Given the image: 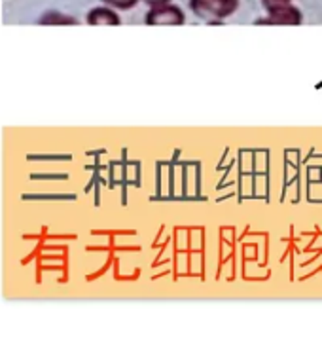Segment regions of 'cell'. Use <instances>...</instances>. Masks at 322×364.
Wrapping results in <instances>:
<instances>
[{
  "label": "cell",
  "instance_id": "6",
  "mask_svg": "<svg viewBox=\"0 0 322 364\" xmlns=\"http://www.w3.org/2000/svg\"><path fill=\"white\" fill-rule=\"evenodd\" d=\"M102 4L110 6L114 10H122V11H127V10H133L139 2L142 0H101Z\"/></svg>",
  "mask_w": 322,
  "mask_h": 364
},
{
  "label": "cell",
  "instance_id": "8",
  "mask_svg": "<svg viewBox=\"0 0 322 364\" xmlns=\"http://www.w3.org/2000/svg\"><path fill=\"white\" fill-rule=\"evenodd\" d=\"M148 8H152V6H161V4H169L173 0H142Z\"/></svg>",
  "mask_w": 322,
  "mask_h": 364
},
{
  "label": "cell",
  "instance_id": "1",
  "mask_svg": "<svg viewBox=\"0 0 322 364\" xmlns=\"http://www.w3.org/2000/svg\"><path fill=\"white\" fill-rule=\"evenodd\" d=\"M239 8V0H190L193 16L207 23H220L232 17Z\"/></svg>",
  "mask_w": 322,
  "mask_h": 364
},
{
  "label": "cell",
  "instance_id": "4",
  "mask_svg": "<svg viewBox=\"0 0 322 364\" xmlns=\"http://www.w3.org/2000/svg\"><path fill=\"white\" fill-rule=\"evenodd\" d=\"M87 25H95V27H118L122 25V17L118 16V10H114L110 6L102 4L97 8H91L85 16Z\"/></svg>",
  "mask_w": 322,
  "mask_h": 364
},
{
  "label": "cell",
  "instance_id": "7",
  "mask_svg": "<svg viewBox=\"0 0 322 364\" xmlns=\"http://www.w3.org/2000/svg\"><path fill=\"white\" fill-rule=\"evenodd\" d=\"M292 0H262V6L264 8H273V6H281V4H290Z\"/></svg>",
  "mask_w": 322,
  "mask_h": 364
},
{
  "label": "cell",
  "instance_id": "5",
  "mask_svg": "<svg viewBox=\"0 0 322 364\" xmlns=\"http://www.w3.org/2000/svg\"><path fill=\"white\" fill-rule=\"evenodd\" d=\"M40 25H76V19L70 16H65L61 11H45L38 19Z\"/></svg>",
  "mask_w": 322,
  "mask_h": 364
},
{
  "label": "cell",
  "instance_id": "3",
  "mask_svg": "<svg viewBox=\"0 0 322 364\" xmlns=\"http://www.w3.org/2000/svg\"><path fill=\"white\" fill-rule=\"evenodd\" d=\"M267 16L256 21V25H284V27H296L304 23V14L298 6L281 4L267 8Z\"/></svg>",
  "mask_w": 322,
  "mask_h": 364
},
{
  "label": "cell",
  "instance_id": "2",
  "mask_svg": "<svg viewBox=\"0 0 322 364\" xmlns=\"http://www.w3.org/2000/svg\"><path fill=\"white\" fill-rule=\"evenodd\" d=\"M144 23L150 27H181L186 23V16L181 6L169 2V4L152 6L144 16Z\"/></svg>",
  "mask_w": 322,
  "mask_h": 364
}]
</instances>
